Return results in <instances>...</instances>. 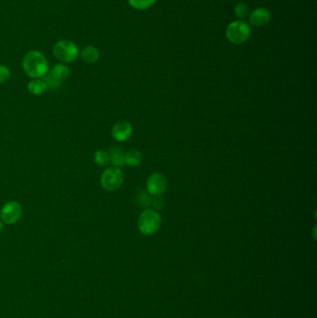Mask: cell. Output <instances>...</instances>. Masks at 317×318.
Returning <instances> with one entry per match:
<instances>
[{"mask_svg": "<svg viewBox=\"0 0 317 318\" xmlns=\"http://www.w3.org/2000/svg\"><path fill=\"white\" fill-rule=\"evenodd\" d=\"M22 68L29 77L41 78L49 71V63L43 53L38 50H31L23 57Z\"/></svg>", "mask_w": 317, "mask_h": 318, "instance_id": "1", "label": "cell"}, {"mask_svg": "<svg viewBox=\"0 0 317 318\" xmlns=\"http://www.w3.org/2000/svg\"><path fill=\"white\" fill-rule=\"evenodd\" d=\"M160 214L154 209H146L140 213L138 219V229L140 233L150 235L158 231L161 226Z\"/></svg>", "mask_w": 317, "mask_h": 318, "instance_id": "2", "label": "cell"}, {"mask_svg": "<svg viewBox=\"0 0 317 318\" xmlns=\"http://www.w3.org/2000/svg\"><path fill=\"white\" fill-rule=\"evenodd\" d=\"M52 52L56 59L63 63H73L79 55L77 46L70 40H60L55 43Z\"/></svg>", "mask_w": 317, "mask_h": 318, "instance_id": "3", "label": "cell"}, {"mask_svg": "<svg viewBox=\"0 0 317 318\" xmlns=\"http://www.w3.org/2000/svg\"><path fill=\"white\" fill-rule=\"evenodd\" d=\"M70 71L66 65L56 64L44 76V82L49 90H58L63 85L64 81L68 77Z\"/></svg>", "mask_w": 317, "mask_h": 318, "instance_id": "4", "label": "cell"}, {"mask_svg": "<svg viewBox=\"0 0 317 318\" xmlns=\"http://www.w3.org/2000/svg\"><path fill=\"white\" fill-rule=\"evenodd\" d=\"M226 37L233 44H243L250 36V28L246 22L241 21H233L226 28Z\"/></svg>", "mask_w": 317, "mask_h": 318, "instance_id": "5", "label": "cell"}, {"mask_svg": "<svg viewBox=\"0 0 317 318\" xmlns=\"http://www.w3.org/2000/svg\"><path fill=\"white\" fill-rule=\"evenodd\" d=\"M123 171L118 167L107 168L102 172L101 184L106 191H116L123 184Z\"/></svg>", "mask_w": 317, "mask_h": 318, "instance_id": "6", "label": "cell"}, {"mask_svg": "<svg viewBox=\"0 0 317 318\" xmlns=\"http://www.w3.org/2000/svg\"><path fill=\"white\" fill-rule=\"evenodd\" d=\"M22 207L18 201H9L1 208L0 217L1 221L7 224L17 223L22 216Z\"/></svg>", "mask_w": 317, "mask_h": 318, "instance_id": "7", "label": "cell"}, {"mask_svg": "<svg viewBox=\"0 0 317 318\" xmlns=\"http://www.w3.org/2000/svg\"><path fill=\"white\" fill-rule=\"evenodd\" d=\"M167 180L162 173H153L146 181V188L152 196H160L166 192Z\"/></svg>", "mask_w": 317, "mask_h": 318, "instance_id": "8", "label": "cell"}, {"mask_svg": "<svg viewBox=\"0 0 317 318\" xmlns=\"http://www.w3.org/2000/svg\"><path fill=\"white\" fill-rule=\"evenodd\" d=\"M133 131L132 125L128 121H119L112 128V136L117 142H125L131 136Z\"/></svg>", "mask_w": 317, "mask_h": 318, "instance_id": "9", "label": "cell"}, {"mask_svg": "<svg viewBox=\"0 0 317 318\" xmlns=\"http://www.w3.org/2000/svg\"><path fill=\"white\" fill-rule=\"evenodd\" d=\"M271 21V12L264 8L256 9L250 13L249 21L254 26H264Z\"/></svg>", "mask_w": 317, "mask_h": 318, "instance_id": "10", "label": "cell"}, {"mask_svg": "<svg viewBox=\"0 0 317 318\" xmlns=\"http://www.w3.org/2000/svg\"><path fill=\"white\" fill-rule=\"evenodd\" d=\"M109 163L113 165V167H123L126 165V153L123 149L120 147H111L109 149Z\"/></svg>", "mask_w": 317, "mask_h": 318, "instance_id": "11", "label": "cell"}, {"mask_svg": "<svg viewBox=\"0 0 317 318\" xmlns=\"http://www.w3.org/2000/svg\"><path fill=\"white\" fill-rule=\"evenodd\" d=\"M80 57L87 64H94L100 57L99 49L93 46H87L80 51Z\"/></svg>", "mask_w": 317, "mask_h": 318, "instance_id": "12", "label": "cell"}, {"mask_svg": "<svg viewBox=\"0 0 317 318\" xmlns=\"http://www.w3.org/2000/svg\"><path fill=\"white\" fill-rule=\"evenodd\" d=\"M27 89L33 95H41L48 90L44 80L40 78H33L27 85Z\"/></svg>", "mask_w": 317, "mask_h": 318, "instance_id": "13", "label": "cell"}, {"mask_svg": "<svg viewBox=\"0 0 317 318\" xmlns=\"http://www.w3.org/2000/svg\"><path fill=\"white\" fill-rule=\"evenodd\" d=\"M141 159L142 156L138 150H130L126 154V164L132 168L140 165Z\"/></svg>", "mask_w": 317, "mask_h": 318, "instance_id": "14", "label": "cell"}, {"mask_svg": "<svg viewBox=\"0 0 317 318\" xmlns=\"http://www.w3.org/2000/svg\"><path fill=\"white\" fill-rule=\"evenodd\" d=\"M94 162L100 167H106L109 164V154L104 150H97L93 155Z\"/></svg>", "mask_w": 317, "mask_h": 318, "instance_id": "15", "label": "cell"}, {"mask_svg": "<svg viewBox=\"0 0 317 318\" xmlns=\"http://www.w3.org/2000/svg\"><path fill=\"white\" fill-rule=\"evenodd\" d=\"M128 1H129V5L132 8L139 11H142V10L151 8L157 0H128Z\"/></svg>", "mask_w": 317, "mask_h": 318, "instance_id": "16", "label": "cell"}, {"mask_svg": "<svg viewBox=\"0 0 317 318\" xmlns=\"http://www.w3.org/2000/svg\"><path fill=\"white\" fill-rule=\"evenodd\" d=\"M235 13L238 18L240 19H245L246 17L249 14V8L248 6L244 3V2H240L238 3L236 8H235Z\"/></svg>", "mask_w": 317, "mask_h": 318, "instance_id": "17", "label": "cell"}, {"mask_svg": "<svg viewBox=\"0 0 317 318\" xmlns=\"http://www.w3.org/2000/svg\"><path fill=\"white\" fill-rule=\"evenodd\" d=\"M11 78V71L5 66L0 64V84L5 83Z\"/></svg>", "mask_w": 317, "mask_h": 318, "instance_id": "18", "label": "cell"}, {"mask_svg": "<svg viewBox=\"0 0 317 318\" xmlns=\"http://www.w3.org/2000/svg\"><path fill=\"white\" fill-rule=\"evenodd\" d=\"M3 230V223L0 221V232Z\"/></svg>", "mask_w": 317, "mask_h": 318, "instance_id": "19", "label": "cell"}]
</instances>
